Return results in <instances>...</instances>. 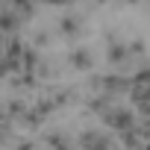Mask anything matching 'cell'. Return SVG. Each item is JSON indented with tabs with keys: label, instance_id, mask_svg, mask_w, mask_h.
<instances>
[{
	"label": "cell",
	"instance_id": "obj_1",
	"mask_svg": "<svg viewBox=\"0 0 150 150\" xmlns=\"http://www.w3.org/2000/svg\"><path fill=\"white\" fill-rule=\"evenodd\" d=\"M88 59H91V56H88L86 50H80V53H74V62H77L80 68H86V65H88Z\"/></svg>",
	"mask_w": 150,
	"mask_h": 150
}]
</instances>
